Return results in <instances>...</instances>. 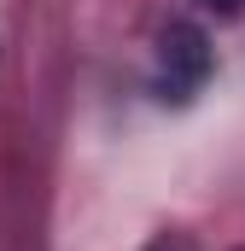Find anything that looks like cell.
<instances>
[{
	"mask_svg": "<svg viewBox=\"0 0 245 251\" xmlns=\"http://www.w3.org/2000/svg\"><path fill=\"white\" fill-rule=\"evenodd\" d=\"M216 53H210V35L198 24H170L158 35V70H152V94L164 105H187L198 100V88L210 82Z\"/></svg>",
	"mask_w": 245,
	"mask_h": 251,
	"instance_id": "cell-1",
	"label": "cell"
},
{
	"mask_svg": "<svg viewBox=\"0 0 245 251\" xmlns=\"http://www.w3.org/2000/svg\"><path fill=\"white\" fill-rule=\"evenodd\" d=\"M198 12H210V18H240L245 0H198Z\"/></svg>",
	"mask_w": 245,
	"mask_h": 251,
	"instance_id": "cell-2",
	"label": "cell"
}]
</instances>
